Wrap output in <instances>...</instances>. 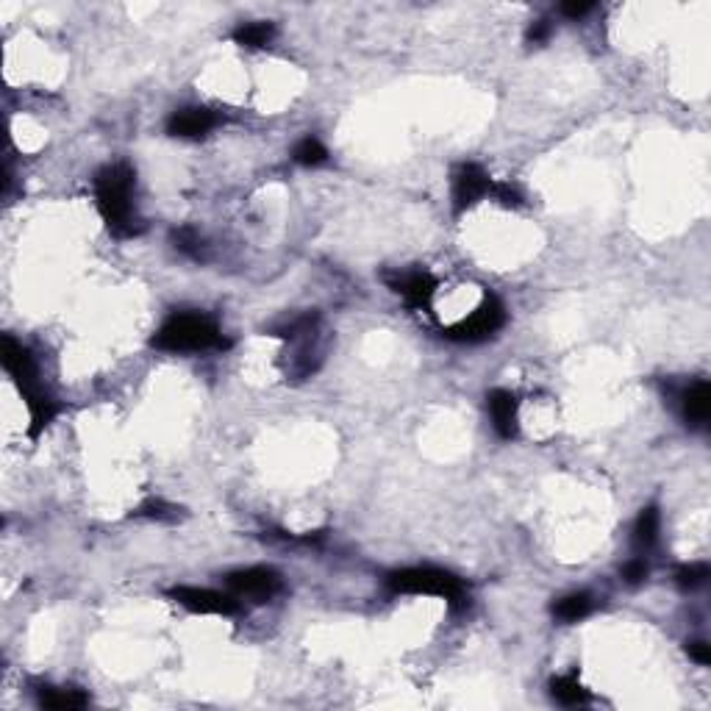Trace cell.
Instances as JSON below:
<instances>
[{
  "label": "cell",
  "mask_w": 711,
  "mask_h": 711,
  "mask_svg": "<svg viewBox=\"0 0 711 711\" xmlns=\"http://www.w3.org/2000/svg\"><path fill=\"white\" fill-rule=\"evenodd\" d=\"M586 615H592V598L586 595V592L567 595V598H562L556 606H553V617L562 620V623H578Z\"/></svg>",
  "instance_id": "16"
},
{
  "label": "cell",
  "mask_w": 711,
  "mask_h": 711,
  "mask_svg": "<svg viewBox=\"0 0 711 711\" xmlns=\"http://www.w3.org/2000/svg\"><path fill=\"white\" fill-rule=\"evenodd\" d=\"M547 36H550V23H547V19H537V23H533L528 28V34H525V39H528L531 45H542Z\"/></svg>",
  "instance_id": "24"
},
{
  "label": "cell",
  "mask_w": 711,
  "mask_h": 711,
  "mask_svg": "<svg viewBox=\"0 0 711 711\" xmlns=\"http://www.w3.org/2000/svg\"><path fill=\"white\" fill-rule=\"evenodd\" d=\"M389 589L398 592V595H433L447 600L450 611H462L470 606L467 586L462 578H456L453 572L440 570V567H409L398 570L389 576Z\"/></svg>",
  "instance_id": "4"
},
{
  "label": "cell",
  "mask_w": 711,
  "mask_h": 711,
  "mask_svg": "<svg viewBox=\"0 0 711 711\" xmlns=\"http://www.w3.org/2000/svg\"><path fill=\"white\" fill-rule=\"evenodd\" d=\"M450 184H453V211L464 214L470 206H476L481 197H486L492 192V184L495 181L486 175V170L481 164L464 162L453 170Z\"/></svg>",
  "instance_id": "8"
},
{
  "label": "cell",
  "mask_w": 711,
  "mask_h": 711,
  "mask_svg": "<svg viewBox=\"0 0 711 711\" xmlns=\"http://www.w3.org/2000/svg\"><path fill=\"white\" fill-rule=\"evenodd\" d=\"M167 595L184 606L192 615H217V617H231L240 611V598L226 595V592L214 589H201V586H172Z\"/></svg>",
  "instance_id": "6"
},
{
  "label": "cell",
  "mask_w": 711,
  "mask_h": 711,
  "mask_svg": "<svg viewBox=\"0 0 711 711\" xmlns=\"http://www.w3.org/2000/svg\"><path fill=\"white\" fill-rule=\"evenodd\" d=\"M275 36L272 23H245L233 31V42L242 48H267Z\"/></svg>",
  "instance_id": "18"
},
{
  "label": "cell",
  "mask_w": 711,
  "mask_h": 711,
  "mask_svg": "<svg viewBox=\"0 0 711 711\" xmlns=\"http://www.w3.org/2000/svg\"><path fill=\"white\" fill-rule=\"evenodd\" d=\"M134 187H136V172L126 162L106 164L95 175L97 211H101L106 228L114 236H120V240L136 236L142 231V220L134 206Z\"/></svg>",
  "instance_id": "2"
},
{
  "label": "cell",
  "mask_w": 711,
  "mask_h": 711,
  "mask_svg": "<svg viewBox=\"0 0 711 711\" xmlns=\"http://www.w3.org/2000/svg\"><path fill=\"white\" fill-rule=\"evenodd\" d=\"M0 362H4V370L11 375L17 392L23 394L28 417H31L28 433H31V440H36L39 433L56 420L58 401L45 389V384L39 381V367H36L34 353L19 345L14 337H9V333L4 337V342H0Z\"/></svg>",
  "instance_id": "1"
},
{
  "label": "cell",
  "mask_w": 711,
  "mask_h": 711,
  "mask_svg": "<svg viewBox=\"0 0 711 711\" xmlns=\"http://www.w3.org/2000/svg\"><path fill=\"white\" fill-rule=\"evenodd\" d=\"M623 578H625V584H631V586L642 584V581L647 578V564H645L642 559H631V562L623 567Z\"/></svg>",
  "instance_id": "23"
},
{
  "label": "cell",
  "mask_w": 711,
  "mask_h": 711,
  "mask_svg": "<svg viewBox=\"0 0 711 711\" xmlns=\"http://www.w3.org/2000/svg\"><path fill=\"white\" fill-rule=\"evenodd\" d=\"M89 698L81 689L73 686H42L39 689V706L53 708V711H73V708H84Z\"/></svg>",
  "instance_id": "13"
},
{
  "label": "cell",
  "mask_w": 711,
  "mask_h": 711,
  "mask_svg": "<svg viewBox=\"0 0 711 711\" xmlns=\"http://www.w3.org/2000/svg\"><path fill=\"white\" fill-rule=\"evenodd\" d=\"M659 539V508L647 506L634 523V547L637 550H650Z\"/></svg>",
  "instance_id": "15"
},
{
  "label": "cell",
  "mask_w": 711,
  "mask_h": 711,
  "mask_svg": "<svg viewBox=\"0 0 711 711\" xmlns=\"http://www.w3.org/2000/svg\"><path fill=\"white\" fill-rule=\"evenodd\" d=\"M386 284L392 287V292H398L401 298L411 306V309H431L433 294H437V279L425 270H414V272H403V275H389Z\"/></svg>",
  "instance_id": "9"
},
{
  "label": "cell",
  "mask_w": 711,
  "mask_h": 711,
  "mask_svg": "<svg viewBox=\"0 0 711 711\" xmlns=\"http://www.w3.org/2000/svg\"><path fill=\"white\" fill-rule=\"evenodd\" d=\"M217 123H220V117H217L214 111H209L203 106H192V109L175 111L170 117L167 134L178 136V140H197V136H206Z\"/></svg>",
  "instance_id": "10"
},
{
  "label": "cell",
  "mask_w": 711,
  "mask_h": 711,
  "mask_svg": "<svg viewBox=\"0 0 711 711\" xmlns=\"http://www.w3.org/2000/svg\"><path fill=\"white\" fill-rule=\"evenodd\" d=\"M686 654L692 656L698 664H703V667L711 661V654H708V645H706V642H689V645H686Z\"/></svg>",
  "instance_id": "25"
},
{
  "label": "cell",
  "mask_w": 711,
  "mask_h": 711,
  "mask_svg": "<svg viewBox=\"0 0 711 711\" xmlns=\"http://www.w3.org/2000/svg\"><path fill=\"white\" fill-rule=\"evenodd\" d=\"M589 11H592V4H578V0H572V4H562V14L570 17V19H581Z\"/></svg>",
  "instance_id": "26"
},
{
  "label": "cell",
  "mask_w": 711,
  "mask_h": 711,
  "mask_svg": "<svg viewBox=\"0 0 711 711\" xmlns=\"http://www.w3.org/2000/svg\"><path fill=\"white\" fill-rule=\"evenodd\" d=\"M684 420L689 425H706L708 414H711V386L706 381L692 384L684 392Z\"/></svg>",
  "instance_id": "12"
},
{
  "label": "cell",
  "mask_w": 711,
  "mask_h": 711,
  "mask_svg": "<svg viewBox=\"0 0 711 711\" xmlns=\"http://www.w3.org/2000/svg\"><path fill=\"white\" fill-rule=\"evenodd\" d=\"M281 576L275 570L267 567H248V570H236L228 576V589L236 598L253 600V603H267L281 592Z\"/></svg>",
  "instance_id": "7"
},
{
  "label": "cell",
  "mask_w": 711,
  "mask_h": 711,
  "mask_svg": "<svg viewBox=\"0 0 711 711\" xmlns=\"http://www.w3.org/2000/svg\"><path fill=\"white\" fill-rule=\"evenodd\" d=\"M506 325V309L503 303L495 298V294H486L481 301V306L464 317L462 323L445 328V337L453 340V342H467V345H476V342H484L489 337H495V333Z\"/></svg>",
  "instance_id": "5"
},
{
  "label": "cell",
  "mask_w": 711,
  "mask_h": 711,
  "mask_svg": "<svg viewBox=\"0 0 711 711\" xmlns=\"http://www.w3.org/2000/svg\"><path fill=\"white\" fill-rule=\"evenodd\" d=\"M550 695L556 698L562 706H584L589 703V692L576 676H559L550 681Z\"/></svg>",
  "instance_id": "14"
},
{
  "label": "cell",
  "mask_w": 711,
  "mask_h": 711,
  "mask_svg": "<svg viewBox=\"0 0 711 711\" xmlns=\"http://www.w3.org/2000/svg\"><path fill=\"white\" fill-rule=\"evenodd\" d=\"M178 506H172V503H167V501H162V498H153V501H148V503H142L140 508L134 511L136 517H148V520H167V523H172V520H178Z\"/></svg>",
  "instance_id": "20"
},
{
  "label": "cell",
  "mask_w": 711,
  "mask_h": 711,
  "mask_svg": "<svg viewBox=\"0 0 711 711\" xmlns=\"http://www.w3.org/2000/svg\"><path fill=\"white\" fill-rule=\"evenodd\" d=\"M292 159L303 164V167H320L328 162V150L320 140H314V136H306V140H301L298 145H294L292 150Z\"/></svg>",
  "instance_id": "19"
},
{
  "label": "cell",
  "mask_w": 711,
  "mask_h": 711,
  "mask_svg": "<svg viewBox=\"0 0 711 711\" xmlns=\"http://www.w3.org/2000/svg\"><path fill=\"white\" fill-rule=\"evenodd\" d=\"M489 197H495L498 203H503V206H508V209L523 206V195H520L515 187H511V184H492Z\"/></svg>",
  "instance_id": "22"
},
{
  "label": "cell",
  "mask_w": 711,
  "mask_h": 711,
  "mask_svg": "<svg viewBox=\"0 0 711 711\" xmlns=\"http://www.w3.org/2000/svg\"><path fill=\"white\" fill-rule=\"evenodd\" d=\"M708 578V564H684L676 572V581L681 589H698Z\"/></svg>",
  "instance_id": "21"
},
{
  "label": "cell",
  "mask_w": 711,
  "mask_h": 711,
  "mask_svg": "<svg viewBox=\"0 0 711 711\" xmlns=\"http://www.w3.org/2000/svg\"><path fill=\"white\" fill-rule=\"evenodd\" d=\"M172 245H175L178 253L189 256V259H195V262L206 259V242H203V236L197 233L192 226L172 228Z\"/></svg>",
  "instance_id": "17"
},
{
  "label": "cell",
  "mask_w": 711,
  "mask_h": 711,
  "mask_svg": "<svg viewBox=\"0 0 711 711\" xmlns=\"http://www.w3.org/2000/svg\"><path fill=\"white\" fill-rule=\"evenodd\" d=\"M517 394L508 389H492L486 394V409L492 425H495L501 440H515L517 437Z\"/></svg>",
  "instance_id": "11"
},
{
  "label": "cell",
  "mask_w": 711,
  "mask_h": 711,
  "mask_svg": "<svg viewBox=\"0 0 711 711\" xmlns=\"http://www.w3.org/2000/svg\"><path fill=\"white\" fill-rule=\"evenodd\" d=\"M153 348L167 350V353H201L211 348H228L223 340L220 328L211 317L201 311H175L172 317L156 331Z\"/></svg>",
  "instance_id": "3"
}]
</instances>
